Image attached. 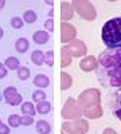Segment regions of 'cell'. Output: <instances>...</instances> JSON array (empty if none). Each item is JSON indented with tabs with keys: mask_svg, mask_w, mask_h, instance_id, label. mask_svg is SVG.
Returning <instances> with one entry per match:
<instances>
[{
	"mask_svg": "<svg viewBox=\"0 0 121 134\" xmlns=\"http://www.w3.org/2000/svg\"><path fill=\"white\" fill-rule=\"evenodd\" d=\"M35 126H36V131L39 134H50L51 133V125L49 124L47 121H45V119L38 121Z\"/></svg>",
	"mask_w": 121,
	"mask_h": 134,
	"instance_id": "cell-9",
	"label": "cell"
},
{
	"mask_svg": "<svg viewBox=\"0 0 121 134\" xmlns=\"http://www.w3.org/2000/svg\"><path fill=\"white\" fill-rule=\"evenodd\" d=\"M20 110H22V114L23 115H30V117L36 115V109L31 102H23L20 106Z\"/></svg>",
	"mask_w": 121,
	"mask_h": 134,
	"instance_id": "cell-7",
	"label": "cell"
},
{
	"mask_svg": "<svg viewBox=\"0 0 121 134\" xmlns=\"http://www.w3.org/2000/svg\"><path fill=\"white\" fill-rule=\"evenodd\" d=\"M11 27L15 28V30H20V28H23L24 26V21H23V18H19V16H14V18H11Z\"/></svg>",
	"mask_w": 121,
	"mask_h": 134,
	"instance_id": "cell-17",
	"label": "cell"
},
{
	"mask_svg": "<svg viewBox=\"0 0 121 134\" xmlns=\"http://www.w3.org/2000/svg\"><path fill=\"white\" fill-rule=\"evenodd\" d=\"M20 118L22 117L18 115V114H11L8 117V125L11 127H19V126H22V119Z\"/></svg>",
	"mask_w": 121,
	"mask_h": 134,
	"instance_id": "cell-15",
	"label": "cell"
},
{
	"mask_svg": "<svg viewBox=\"0 0 121 134\" xmlns=\"http://www.w3.org/2000/svg\"><path fill=\"white\" fill-rule=\"evenodd\" d=\"M45 3H46V4H47V5H52V4H54V3H52V2H45Z\"/></svg>",
	"mask_w": 121,
	"mask_h": 134,
	"instance_id": "cell-25",
	"label": "cell"
},
{
	"mask_svg": "<svg viewBox=\"0 0 121 134\" xmlns=\"http://www.w3.org/2000/svg\"><path fill=\"white\" fill-rule=\"evenodd\" d=\"M4 7H6V2L4 0H0V11H2Z\"/></svg>",
	"mask_w": 121,
	"mask_h": 134,
	"instance_id": "cell-23",
	"label": "cell"
},
{
	"mask_svg": "<svg viewBox=\"0 0 121 134\" xmlns=\"http://www.w3.org/2000/svg\"><path fill=\"white\" fill-rule=\"evenodd\" d=\"M7 70L8 69L4 66V63H0V78H6L7 76V74H8Z\"/></svg>",
	"mask_w": 121,
	"mask_h": 134,
	"instance_id": "cell-21",
	"label": "cell"
},
{
	"mask_svg": "<svg viewBox=\"0 0 121 134\" xmlns=\"http://www.w3.org/2000/svg\"><path fill=\"white\" fill-rule=\"evenodd\" d=\"M36 19H38L36 12H35V11H32V9H28V11H26V12L23 14V21H24V23H27V24L35 23Z\"/></svg>",
	"mask_w": 121,
	"mask_h": 134,
	"instance_id": "cell-13",
	"label": "cell"
},
{
	"mask_svg": "<svg viewBox=\"0 0 121 134\" xmlns=\"http://www.w3.org/2000/svg\"><path fill=\"white\" fill-rule=\"evenodd\" d=\"M101 39L109 50L121 48V16L109 19L102 26Z\"/></svg>",
	"mask_w": 121,
	"mask_h": 134,
	"instance_id": "cell-2",
	"label": "cell"
},
{
	"mask_svg": "<svg viewBox=\"0 0 121 134\" xmlns=\"http://www.w3.org/2000/svg\"><path fill=\"white\" fill-rule=\"evenodd\" d=\"M32 39L36 44H46L50 39V35L47 31H35L32 35Z\"/></svg>",
	"mask_w": 121,
	"mask_h": 134,
	"instance_id": "cell-5",
	"label": "cell"
},
{
	"mask_svg": "<svg viewBox=\"0 0 121 134\" xmlns=\"http://www.w3.org/2000/svg\"><path fill=\"white\" fill-rule=\"evenodd\" d=\"M4 66L7 67L8 70H18L20 67V60L15 57H8L4 60Z\"/></svg>",
	"mask_w": 121,
	"mask_h": 134,
	"instance_id": "cell-11",
	"label": "cell"
},
{
	"mask_svg": "<svg viewBox=\"0 0 121 134\" xmlns=\"http://www.w3.org/2000/svg\"><path fill=\"white\" fill-rule=\"evenodd\" d=\"M30 74H31V71H30L28 67H26V66H20L18 69V78L20 81H27L30 78Z\"/></svg>",
	"mask_w": 121,
	"mask_h": 134,
	"instance_id": "cell-14",
	"label": "cell"
},
{
	"mask_svg": "<svg viewBox=\"0 0 121 134\" xmlns=\"http://www.w3.org/2000/svg\"><path fill=\"white\" fill-rule=\"evenodd\" d=\"M97 78L104 87L121 88V48H108L100 54Z\"/></svg>",
	"mask_w": 121,
	"mask_h": 134,
	"instance_id": "cell-1",
	"label": "cell"
},
{
	"mask_svg": "<svg viewBox=\"0 0 121 134\" xmlns=\"http://www.w3.org/2000/svg\"><path fill=\"white\" fill-rule=\"evenodd\" d=\"M35 109H36V113H39V114H45V115H46V114H49L50 111H51V103L47 102V100H43V102L36 103Z\"/></svg>",
	"mask_w": 121,
	"mask_h": 134,
	"instance_id": "cell-12",
	"label": "cell"
},
{
	"mask_svg": "<svg viewBox=\"0 0 121 134\" xmlns=\"http://www.w3.org/2000/svg\"><path fill=\"white\" fill-rule=\"evenodd\" d=\"M31 60H32V63L36 64V66H42L43 63H45V52L40 51V50L32 51V54H31Z\"/></svg>",
	"mask_w": 121,
	"mask_h": 134,
	"instance_id": "cell-10",
	"label": "cell"
},
{
	"mask_svg": "<svg viewBox=\"0 0 121 134\" xmlns=\"http://www.w3.org/2000/svg\"><path fill=\"white\" fill-rule=\"evenodd\" d=\"M34 85L39 88H46L50 86V79L49 76L45 75V74H38L35 78H34Z\"/></svg>",
	"mask_w": 121,
	"mask_h": 134,
	"instance_id": "cell-6",
	"label": "cell"
},
{
	"mask_svg": "<svg viewBox=\"0 0 121 134\" xmlns=\"http://www.w3.org/2000/svg\"><path fill=\"white\" fill-rule=\"evenodd\" d=\"M45 63L47 64V66H52L54 64V52L51 51V50H49L46 54H45Z\"/></svg>",
	"mask_w": 121,
	"mask_h": 134,
	"instance_id": "cell-18",
	"label": "cell"
},
{
	"mask_svg": "<svg viewBox=\"0 0 121 134\" xmlns=\"http://www.w3.org/2000/svg\"><path fill=\"white\" fill-rule=\"evenodd\" d=\"M0 134H9V126L0 122Z\"/></svg>",
	"mask_w": 121,
	"mask_h": 134,
	"instance_id": "cell-22",
	"label": "cell"
},
{
	"mask_svg": "<svg viewBox=\"0 0 121 134\" xmlns=\"http://www.w3.org/2000/svg\"><path fill=\"white\" fill-rule=\"evenodd\" d=\"M46 98H47V94L43 91V90H36V91L32 93V100H34V102H36V103L46 100Z\"/></svg>",
	"mask_w": 121,
	"mask_h": 134,
	"instance_id": "cell-16",
	"label": "cell"
},
{
	"mask_svg": "<svg viewBox=\"0 0 121 134\" xmlns=\"http://www.w3.org/2000/svg\"><path fill=\"white\" fill-rule=\"evenodd\" d=\"M109 107L112 110V114L121 121V88H117V91L109 97Z\"/></svg>",
	"mask_w": 121,
	"mask_h": 134,
	"instance_id": "cell-4",
	"label": "cell"
},
{
	"mask_svg": "<svg viewBox=\"0 0 121 134\" xmlns=\"http://www.w3.org/2000/svg\"><path fill=\"white\" fill-rule=\"evenodd\" d=\"M0 122H2V119H0Z\"/></svg>",
	"mask_w": 121,
	"mask_h": 134,
	"instance_id": "cell-26",
	"label": "cell"
},
{
	"mask_svg": "<svg viewBox=\"0 0 121 134\" xmlns=\"http://www.w3.org/2000/svg\"><path fill=\"white\" fill-rule=\"evenodd\" d=\"M3 36H4V31H3L2 27H0V39H3Z\"/></svg>",
	"mask_w": 121,
	"mask_h": 134,
	"instance_id": "cell-24",
	"label": "cell"
},
{
	"mask_svg": "<svg viewBox=\"0 0 121 134\" xmlns=\"http://www.w3.org/2000/svg\"><path fill=\"white\" fill-rule=\"evenodd\" d=\"M30 48V43L26 38H19L16 42H15V50L19 52V54H24L27 52V50Z\"/></svg>",
	"mask_w": 121,
	"mask_h": 134,
	"instance_id": "cell-8",
	"label": "cell"
},
{
	"mask_svg": "<svg viewBox=\"0 0 121 134\" xmlns=\"http://www.w3.org/2000/svg\"><path fill=\"white\" fill-rule=\"evenodd\" d=\"M3 95H4L7 105H9V106H18L20 103H23V97H22V94L18 91V88L14 87V86L6 87L4 91H3Z\"/></svg>",
	"mask_w": 121,
	"mask_h": 134,
	"instance_id": "cell-3",
	"label": "cell"
},
{
	"mask_svg": "<svg viewBox=\"0 0 121 134\" xmlns=\"http://www.w3.org/2000/svg\"><path fill=\"white\" fill-rule=\"evenodd\" d=\"M22 126H30L34 124V117H30V115H22Z\"/></svg>",
	"mask_w": 121,
	"mask_h": 134,
	"instance_id": "cell-19",
	"label": "cell"
},
{
	"mask_svg": "<svg viewBox=\"0 0 121 134\" xmlns=\"http://www.w3.org/2000/svg\"><path fill=\"white\" fill-rule=\"evenodd\" d=\"M45 28H46L47 31H50V32L54 31V20H52V18H51V19H47V20L45 21Z\"/></svg>",
	"mask_w": 121,
	"mask_h": 134,
	"instance_id": "cell-20",
	"label": "cell"
},
{
	"mask_svg": "<svg viewBox=\"0 0 121 134\" xmlns=\"http://www.w3.org/2000/svg\"><path fill=\"white\" fill-rule=\"evenodd\" d=\"M0 99H2V98H0Z\"/></svg>",
	"mask_w": 121,
	"mask_h": 134,
	"instance_id": "cell-27",
	"label": "cell"
}]
</instances>
